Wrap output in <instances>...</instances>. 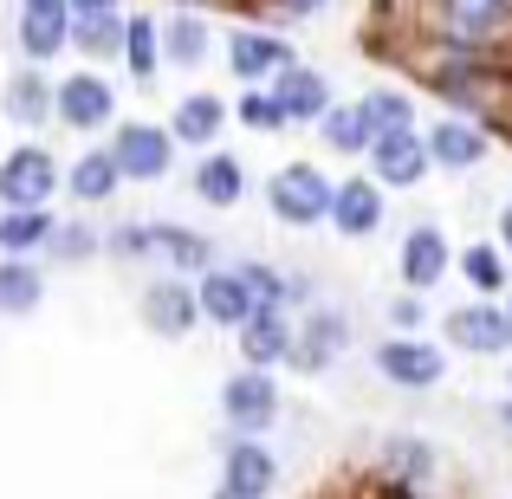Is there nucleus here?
Segmentation results:
<instances>
[{
	"label": "nucleus",
	"mask_w": 512,
	"mask_h": 499,
	"mask_svg": "<svg viewBox=\"0 0 512 499\" xmlns=\"http://www.w3.org/2000/svg\"><path fill=\"white\" fill-rule=\"evenodd\" d=\"M234 337H240V357H247V370H273V363L292 357V318H286V312H266V305H253L247 325H240Z\"/></svg>",
	"instance_id": "nucleus-19"
},
{
	"label": "nucleus",
	"mask_w": 512,
	"mask_h": 499,
	"mask_svg": "<svg viewBox=\"0 0 512 499\" xmlns=\"http://www.w3.org/2000/svg\"><path fill=\"white\" fill-rule=\"evenodd\" d=\"M0 111H7L20 130H39V124H46V117H52V78H46V65L26 59L20 72L7 78V91H0Z\"/></svg>",
	"instance_id": "nucleus-20"
},
{
	"label": "nucleus",
	"mask_w": 512,
	"mask_h": 499,
	"mask_svg": "<svg viewBox=\"0 0 512 499\" xmlns=\"http://www.w3.org/2000/svg\"><path fill=\"white\" fill-rule=\"evenodd\" d=\"M461 273H467L474 292H506V260H500V247H487V240L461 253Z\"/></svg>",
	"instance_id": "nucleus-34"
},
{
	"label": "nucleus",
	"mask_w": 512,
	"mask_h": 499,
	"mask_svg": "<svg viewBox=\"0 0 512 499\" xmlns=\"http://www.w3.org/2000/svg\"><path fill=\"white\" fill-rule=\"evenodd\" d=\"M376 376L396 389H435L448 376V357H441V344H422L415 331H396L376 344Z\"/></svg>",
	"instance_id": "nucleus-5"
},
{
	"label": "nucleus",
	"mask_w": 512,
	"mask_h": 499,
	"mask_svg": "<svg viewBox=\"0 0 512 499\" xmlns=\"http://www.w3.org/2000/svg\"><path fill=\"white\" fill-rule=\"evenodd\" d=\"M221 124H227V104L214 98V91H195V98H182L169 111V137L188 143V150H208V143L221 137Z\"/></svg>",
	"instance_id": "nucleus-22"
},
{
	"label": "nucleus",
	"mask_w": 512,
	"mask_h": 499,
	"mask_svg": "<svg viewBox=\"0 0 512 499\" xmlns=\"http://www.w3.org/2000/svg\"><path fill=\"white\" fill-rule=\"evenodd\" d=\"M363 156H370V175H376L383 188H415L428 169H435V163H428V143H422V130H415V124H409V130H376V143H370Z\"/></svg>",
	"instance_id": "nucleus-11"
},
{
	"label": "nucleus",
	"mask_w": 512,
	"mask_h": 499,
	"mask_svg": "<svg viewBox=\"0 0 512 499\" xmlns=\"http://www.w3.org/2000/svg\"><path fill=\"white\" fill-rule=\"evenodd\" d=\"M104 247V234H91V227H52V240H46V253H52V260H59V266H78V260H91V253H98Z\"/></svg>",
	"instance_id": "nucleus-35"
},
{
	"label": "nucleus",
	"mask_w": 512,
	"mask_h": 499,
	"mask_svg": "<svg viewBox=\"0 0 512 499\" xmlns=\"http://www.w3.org/2000/svg\"><path fill=\"white\" fill-rule=\"evenodd\" d=\"M266 208H273V221L286 227H318L331 214V175L312 169V163H286L266 182Z\"/></svg>",
	"instance_id": "nucleus-2"
},
{
	"label": "nucleus",
	"mask_w": 512,
	"mask_h": 499,
	"mask_svg": "<svg viewBox=\"0 0 512 499\" xmlns=\"http://www.w3.org/2000/svg\"><path fill=\"white\" fill-rule=\"evenodd\" d=\"M59 188H65V175L52 163V150H39V143L7 150V163H0V208H46Z\"/></svg>",
	"instance_id": "nucleus-3"
},
{
	"label": "nucleus",
	"mask_w": 512,
	"mask_h": 499,
	"mask_svg": "<svg viewBox=\"0 0 512 499\" xmlns=\"http://www.w3.org/2000/svg\"><path fill=\"white\" fill-rule=\"evenodd\" d=\"M104 240H111L104 253H117V260H150V253H156L150 227H137V221H130V227H117V234H104Z\"/></svg>",
	"instance_id": "nucleus-39"
},
{
	"label": "nucleus",
	"mask_w": 512,
	"mask_h": 499,
	"mask_svg": "<svg viewBox=\"0 0 512 499\" xmlns=\"http://www.w3.org/2000/svg\"><path fill=\"white\" fill-rule=\"evenodd\" d=\"M506 312H512V292H506Z\"/></svg>",
	"instance_id": "nucleus-47"
},
{
	"label": "nucleus",
	"mask_w": 512,
	"mask_h": 499,
	"mask_svg": "<svg viewBox=\"0 0 512 499\" xmlns=\"http://www.w3.org/2000/svg\"><path fill=\"white\" fill-rule=\"evenodd\" d=\"M389 467H396V480H402V487H422V480L435 474V448H428V441H396Z\"/></svg>",
	"instance_id": "nucleus-37"
},
{
	"label": "nucleus",
	"mask_w": 512,
	"mask_h": 499,
	"mask_svg": "<svg viewBox=\"0 0 512 499\" xmlns=\"http://www.w3.org/2000/svg\"><path fill=\"white\" fill-rule=\"evenodd\" d=\"M20 13H72V0H20Z\"/></svg>",
	"instance_id": "nucleus-42"
},
{
	"label": "nucleus",
	"mask_w": 512,
	"mask_h": 499,
	"mask_svg": "<svg viewBox=\"0 0 512 499\" xmlns=\"http://www.w3.org/2000/svg\"><path fill=\"white\" fill-rule=\"evenodd\" d=\"M175 7H195V13H208V7H227V0H175Z\"/></svg>",
	"instance_id": "nucleus-45"
},
{
	"label": "nucleus",
	"mask_w": 512,
	"mask_h": 499,
	"mask_svg": "<svg viewBox=\"0 0 512 499\" xmlns=\"http://www.w3.org/2000/svg\"><path fill=\"white\" fill-rule=\"evenodd\" d=\"M286 59H292V46L279 33H227V65H234V78H247V85H266Z\"/></svg>",
	"instance_id": "nucleus-21"
},
{
	"label": "nucleus",
	"mask_w": 512,
	"mask_h": 499,
	"mask_svg": "<svg viewBox=\"0 0 512 499\" xmlns=\"http://www.w3.org/2000/svg\"><path fill=\"white\" fill-rule=\"evenodd\" d=\"M52 117H59L65 130H78V137H91V130H104L117 117V85H104V72H72L52 85Z\"/></svg>",
	"instance_id": "nucleus-4"
},
{
	"label": "nucleus",
	"mask_w": 512,
	"mask_h": 499,
	"mask_svg": "<svg viewBox=\"0 0 512 499\" xmlns=\"http://www.w3.org/2000/svg\"><path fill=\"white\" fill-rule=\"evenodd\" d=\"M195 195L208 201V208H234L240 195H247V169L234 163V156H221V150H208L195 163Z\"/></svg>",
	"instance_id": "nucleus-27"
},
{
	"label": "nucleus",
	"mask_w": 512,
	"mask_h": 499,
	"mask_svg": "<svg viewBox=\"0 0 512 499\" xmlns=\"http://www.w3.org/2000/svg\"><path fill=\"white\" fill-rule=\"evenodd\" d=\"M422 143H428V163L454 169V175L480 169V163H487V150H493L487 124H480V117H461V111H448L435 130H422Z\"/></svg>",
	"instance_id": "nucleus-10"
},
{
	"label": "nucleus",
	"mask_w": 512,
	"mask_h": 499,
	"mask_svg": "<svg viewBox=\"0 0 512 499\" xmlns=\"http://www.w3.org/2000/svg\"><path fill=\"white\" fill-rule=\"evenodd\" d=\"M117 188H124V169H117V156H111V150H85L72 169H65V195H78L85 208L111 201Z\"/></svg>",
	"instance_id": "nucleus-24"
},
{
	"label": "nucleus",
	"mask_w": 512,
	"mask_h": 499,
	"mask_svg": "<svg viewBox=\"0 0 512 499\" xmlns=\"http://www.w3.org/2000/svg\"><path fill=\"white\" fill-rule=\"evenodd\" d=\"M163 59L182 65V72H195V65L208 59V20H201L195 7H182V13L163 26Z\"/></svg>",
	"instance_id": "nucleus-31"
},
{
	"label": "nucleus",
	"mask_w": 512,
	"mask_h": 499,
	"mask_svg": "<svg viewBox=\"0 0 512 499\" xmlns=\"http://www.w3.org/2000/svg\"><path fill=\"white\" fill-rule=\"evenodd\" d=\"M500 247L512 253V201H506V208H500Z\"/></svg>",
	"instance_id": "nucleus-43"
},
{
	"label": "nucleus",
	"mask_w": 512,
	"mask_h": 499,
	"mask_svg": "<svg viewBox=\"0 0 512 499\" xmlns=\"http://www.w3.org/2000/svg\"><path fill=\"white\" fill-rule=\"evenodd\" d=\"M39 299H46V279H39L33 260H0V318H26L39 312Z\"/></svg>",
	"instance_id": "nucleus-29"
},
{
	"label": "nucleus",
	"mask_w": 512,
	"mask_h": 499,
	"mask_svg": "<svg viewBox=\"0 0 512 499\" xmlns=\"http://www.w3.org/2000/svg\"><path fill=\"white\" fill-rule=\"evenodd\" d=\"M240 124H253V130H286L273 91H247V98H240Z\"/></svg>",
	"instance_id": "nucleus-38"
},
{
	"label": "nucleus",
	"mask_w": 512,
	"mask_h": 499,
	"mask_svg": "<svg viewBox=\"0 0 512 499\" xmlns=\"http://www.w3.org/2000/svg\"><path fill=\"white\" fill-rule=\"evenodd\" d=\"M195 318H201L195 279L169 273V279H156V286H143V325H150L156 337H188V331H195Z\"/></svg>",
	"instance_id": "nucleus-16"
},
{
	"label": "nucleus",
	"mask_w": 512,
	"mask_h": 499,
	"mask_svg": "<svg viewBox=\"0 0 512 499\" xmlns=\"http://www.w3.org/2000/svg\"><path fill=\"white\" fill-rule=\"evenodd\" d=\"M331 227L344 240H370L383 227V182L376 175H350V182H331Z\"/></svg>",
	"instance_id": "nucleus-14"
},
{
	"label": "nucleus",
	"mask_w": 512,
	"mask_h": 499,
	"mask_svg": "<svg viewBox=\"0 0 512 499\" xmlns=\"http://www.w3.org/2000/svg\"><path fill=\"white\" fill-rule=\"evenodd\" d=\"M266 91H273V104H279V117H286V124H318V117L338 104V98H331V78L318 72V65H299V59L279 65Z\"/></svg>",
	"instance_id": "nucleus-9"
},
{
	"label": "nucleus",
	"mask_w": 512,
	"mask_h": 499,
	"mask_svg": "<svg viewBox=\"0 0 512 499\" xmlns=\"http://www.w3.org/2000/svg\"><path fill=\"white\" fill-rule=\"evenodd\" d=\"M117 59L150 85L156 65H163V26H156V20H124V52H117Z\"/></svg>",
	"instance_id": "nucleus-33"
},
{
	"label": "nucleus",
	"mask_w": 512,
	"mask_h": 499,
	"mask_svg": "<svg viewBox=\"0 0 512 499\" xmlns=\"http://www.w3.org/2000/svg\"><path fill=\"white\" fill-rule=\"evenodd\" d=\"M350 344V325L338 312H312L305 318L299 331H292V370H305V376H318V370H331V363H338V350Z\"/></svg>",
	"instance_id": "nucleus-18"
},
{
	"label": "nucleus",
	"mask_w": 512,
	"mask_h": 499,
	"mask_svg": "<svg viewBox=\"0 0 512 499\" xmlns=\"http://www.w3.org/2000/svg\"><path fill=\"white\" fill-rule=\"evenodd\" d=\"M266 7H273V13H286V20H312V13L325 7V0H266Z\"/></svg>",
	"instance_id": "nucleus-41"
},
{
	"label": "nucleus",
	"mask_w": 512,
	"mask_h": 499,
	"mask_svg": "<svg viewBox=\"0 0 512 499\" xmlns=\"http://www.w3.org/2000/svg\"><path fill=\"white\" fill-rule=\"evenodd\" d=\"M396 266H402V286H409V292H435L441 279H448V266H454L448 234H441V227H428V221L409 227V234H402Z\"/></svg>",
	"instance_id": "nucleus-17"
},
{
	"label": "nucleus",
	"mask_w": 512,
	"mask_h": 499,
	"mask_svg": "<svg viewBox=\"0 0 512 499\" xmlns=\"http://www.w3.org/2000/svg\"><path fill=\"white\" fill-rule=\"evenodd\" d=\"M52 208H7L0 214V253H13V260H33V253H46L52 240Z\"/></svg>",
	"instance_id": "nucleus-25"
},
{
	"label": "nucleus",
	"mask_w": 512,
	"mask_h": 499,
	"mask_svg": "<svg viewBox=\"0 0 512 499\" xmlns=\"http://www.w3.org/2000/svg\"><path fill=\"white\" fill-rule=\"evenodd\" d=\"M195 305H201V318L221 325V331L247 325L253 292H247V279H240V266H208V273H195Z\"/></svg>",
	"instance_id": "nucleus-15"
},
{
	"label": "nucleus",
	"mask_w": 512,
	"mask_h": 499,
	"mask_svg": "<svg viewBox=\"0 0 512 499\" xmlns=\"http://www.w3.org/2000/svg\"><path fill=\"white\" fill-rule=\"evenodd\" d=\"M441 46H493L500 26H512V0H435Z\"/></svg>",
	"instance_id": "nucleus-13"
},
{
	"label": "nucleus",
	"mask_w": 512,
	"mask_h": 499,
	"mask_svg": "<svg viewBox=\"0 0 512 499\" xmlns=\"http://www.w3.org/2000/svg\"><path fill=\"white\" fill-rule=\"evenodd\" d=\"M65 46H72V13H20V52L33 65L59 59Z\"/></svg>",
	"instance_id": "nucleus-30"
},
{
	"label": "nucleus",
	"mask_w": 512,
	"mask_h": 499,
	"mask_svg": "<svg viewBox=\"0 0 512 499\" xmlns=\"http://www.w3.org/2000/svg\"><path fill=\"white\" fill-rule=\"evenodd\" d=\"M448 344H461L467 357H506L512 350V312L493 299H474V305H454L448 312Z\"/></svg>",
	"instance_id": "nucleus-8"
},
{
	"label": "nucleus",
	"mask_w": 512,
	"mask_h": 499,
	"mask_svg": "<svg viewBox=\"0 0 512 499\" xmlns=\"http://www.w3.org/2000/svg\"><path fill=\"white\" fill-rule=\"evenodd\" d=\"M98 7H117V0H72V13H98Z\"/></svg>",
	"instance_id": "nucleus-44"
},
{
	"label": "nucleus",
	"mask_w": 512,
	"mask_h": 499,
	"mask_svg": "<svg viewBox=\"0 0 512 499\" xmlns=\"http://www.w3.org/2000/svg\"><path fill=\"white\" fill-rule=\"evenodd\" d=\"M363 111H370L376 130H409V124H415L409 91H370V98H363Z\"/></svg>",
	"instance_id": "nucleus-36"
},
{
	"label": "nucleus",
	"mask_w": 512,
	"mask_h": 499,
	"mask_svg": "<svg viewBox=\"0 0 512 499\" xmlns=\"http://www.w3.org/2000/svg\"><path fill=\"white\" fill-rule=\"evenodd\" d=\"M318 130H325V150H338V156H363L376 143V124H370V111H363V98L331 104V111L318 117Z\"/></svg>",
	"instance_id": "nucleus-26"
},
{
	"label": "nucleus",
	"mask_w": 512,
	"mask_h": 499,
	"mask_svg": "<svg viewBox=\"0 0 512 499\" xmlns=\"http://www.w3.org/2000/svg\"><path fill=\"white\" fill-rule=\"evenodd\" d=\"M72 46L85 59H117L124 52V13L98 7V13H72Z\"/></svg>",
	"instance_id": "nucleus-28"
},
{
	"label": "nucleus",
	"mask_w": 512,
	"mask_h": 499,
	"mask_svg": "<svg viewBox=\"0 0 512 499\" xmlns=\"http://www.w3.org/2000/svg\"><path fill=\"white\" fill-rule=\"evenodd\" d=\"M240 279H247L253 305H266V312H292V299H305V279H286L266 260H240Z\"/></svg>",
	"instance_id": "nucleus-32"
},
{
	"label": "nucleus",
	"mask_w": 512,
	"mask_h": 499,
	"mask_svg": "<svg viewBox=\"0 0 512 499\" xmlns=\"http://www.w3.org/2000/svg\"><path fill=\"white\" fill-rule=\"evenodd\" d=\"M221 415H227V428H234V435H266V428L279 422V383H273V370H240V376H227Z\"/></svg>",
	"instance_id": "nucleus-7"
},
{
	"label": "nucleus",
	"mask_w": 512,
	"mask_h": 499,
	"mask_svg": "<svg viewBox=\"0 0 512 499\" xmlns=\"http://www.w3.org/2000/svg\"><path fill=\"white\" fill-rule=\"evenodd\" d=\"M221 487L227 493H240V499H266L279 487V461H273V448H266L260 435H234L221 448Z\"/></svg>",
	"instance_id": "nucleus-12"
},
{
	"label": "nucleus",
	"mask_w": 512,
	"mask_h": 499,
	"mask_svg": "<svg viewBox=\"0 0 512 499\" xmlns=\"http://www.w3.org/2000/svg\"><path fill=\"white\" fill-rule=\"evenodd\" d=\"M396 499H435L428 487H396Z\"/></svg>",
	"instance_id": "nucleus-46"
},
{
	"label": "nucleus",
	"mask_w": 512,
	"mask_h": 499,
	"mask_svg": "<svg viewBox=\"0 0 512 499\" xmlns=\"http://www.w3.org/2000/svg\"><path fill=\"white\" fill-rule=\"evenodd\" d=\"M150 240H156V260L175 266L182 279H195V273H208V266H214V240H208V234H195V227H169V221H156V227H150Z\"/></svg>",
	"instance_id": "nucleus-23"
},
{
	"label": "nucleus",
	"mask_w": 512,
	"mask_h": 499,
	"mask_svg": "<svg viewBox=\"0 0 512 499\" xmlns=\"http://www.w3.org/2000/svg\"><path fill=\"white\" fill-rule=\"evenodd\" d=\"M428 85L454 104L461 117H487L500 111V65H493V46H448V59L428 72Z\"/></svg>",
	"instance_id": "nucleus-1"
},
{
	"label": "nucleus",
	"mask_w": 512,
	"mask_h": 499,
	"mask_svg": "<svg viewBox=\"0 0 512 499\" xmlns=\"http://www.w3.org/2000/svg\"><path fill=\"white\" fill-rule=\"evenodd\" d=\"M124 169V182H163L175 169V137L169 124H117V137L104 143Z\"/></svg>",
	"instance_id": "nucleus-6"
},
{
	"label": "nucleus",
	"mask_w": 512,
	"mask_h": 499,
	"mask_svg": "<svg viewBox=\"0 0 512 499\" xmlns=\"http://www.w3.org/2000/svg\"><path fill=\"white\" fill-rule=\"evenodd\" d=\"M389 325H396V331H415V325H422V299H396V305H389Z\"/></svg>",
	"instance_id": "nucleus-40"
}]
</instances>
